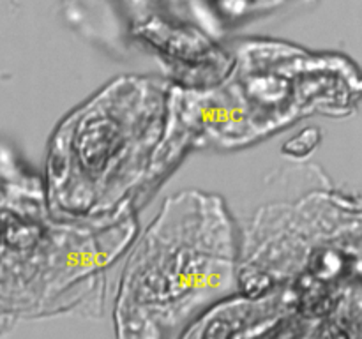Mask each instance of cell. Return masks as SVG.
Masks as SVG:
<instances>
[{
    "label": "cell",
    "instance_id": "obj_1",
    "mask_svg": "<svg viewBox=\"0 0 362 339\" xmlns=\"http://www.w3.org/2000/svg\"><path fill=\"white\" fill-rule=\"evenodd\" d=\"M237 244L216 196L180 193L138 244L122 278L117 327L127 338L175 335L237 288Z\"/></svg>",
    "mask_w": 362,
    "mask_h": 339
},
{
    "label": "cell",
    "instance_id": "obj_2",
    "mask_svg": "<svg viewBox=\"0 0 362 339\" xmlns=\"http://www.w3.org/2000/svg\"><path fill=\"white\" fill-rule=\"evenodd\" d=\"M168 109L156 81L122 78L71 113L52 140L48 196L53 208L92 214L136 182Z\"/></svg>",
    "mask_w": 362,
    "mask_h": 339
}]
</instances>
